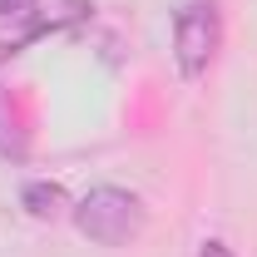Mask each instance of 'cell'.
I'll return each instance as SVG.
<instances>
[{"label": "cell", "mask_w": 257, "mask_h": 257, "mask_svg": "<svg viewBox=\"0 0 257 257\" xmlns=\"http://www.w3.org/2000/svg\"><path fill=\"white\" fill-rule=\"evenodd\" d=\"M198 257H232V247H227V242H218V237H213V242H203V252Z\"/></svg>", "instance_id": "6"}, {"label": "cell", "mask_w": 257, "mask_h": 257, "mask_svg": "<svg viewBox=\"0 0 257 257\" xmlns=\"http://www.w3.org/2000/svg\"><path fill=\"white\" fill-rule=\"evenodd\" d=\"M0 154H5V159H20V154H25V144H20V128H15V119H10L5 84H0Z\"/></svg>", "instance_id": "5"}, {"label": "cell", "mask_w": 257, "mask_h": 257, "mask_svg": "<svg viewBox=\"0 0 257 257\" xmlns=\"http://www.w3.org/2000/svg\"><path fill=\"white\" fill-rule=\"evenodd\" d=\"M84 15H89V0H30V5H25V30L10 40V50L30 45V40H40V35L69 30V25H79Z\"/></svg>", "instance_id": "3"}, {"label": "cell", "mask_w": 257, "mask_h": 257, "mask_svg": "<svg viewBox=\"0 0 257 257\" xmlns=\"http://www.w3.org/2000/svg\"><path fill=\"white\" fill-rule=\"evenodd\" d=\"M20 203L30 208L35 218H55V213H60V203H64V193L55 188V183H25Z\"/></svg>", "instance_id": "4"}, {"label": "cell", "mask_w": 257, "mask_h": 257, "mask_svg": "<svg viewBox=\"0 0 257 257\" xmlns=\"http://www.w3.org/2000/svg\"><path fill=\"white\" fill-rule=\"evenodd\" d=\"M30 0H0V15H25Z\"/></svg>", "instance_id": "7"}, {"label": "cell", "mask_w": 257, "mask_h": 257, "mask_svg": "<svg viewBox=\"0 0 257 257\" xmlns=\"http://www.w3.org/2000/svg\"><path fill=\"white\" fill-rule=\"evenodd\" d=\"M74 227L99 242V247H119L128 237H139V227H144V203L134 198L128 188H94L79 198V208H74Z\"/></svg>", "instance_id": "1"}, {"label": "cell", "mask_w": 257, "mask_h": 257, "mask_svg": "<svg viewBox=\"0 0 257 257\" xmlns=\"http://www.w3.org/2000/svg\"><path fill=\"white\" fill-rule=\"evenodd\" d=\"M218 40H223V20H218V5L213 0H188L173 20V60L183 79H203L208 64L218 55Z\"/></svg>", "instance_id": "2"}]
</instances>
